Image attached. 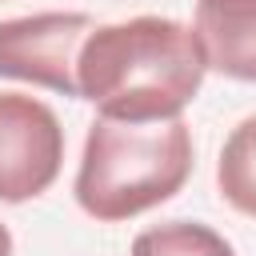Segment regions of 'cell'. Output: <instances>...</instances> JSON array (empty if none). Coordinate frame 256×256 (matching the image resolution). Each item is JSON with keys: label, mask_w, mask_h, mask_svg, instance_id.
Instances as JSON below:
<instances>
[{"label": "cell", "mask_w": 256, "mask_h": 256, "mask_svg": "<svg viewBox=\"0 0 256 256\" xmlns=\"http://www.w3.org/2000/svg\"><path fill=\"white\" fill-rule=\"evenodd\" d=\"M204 72L208 56L192 24L172 16L96 24L80 48V100L108 120H176L196 100Z\"/></svg>", "instance_id": "obj_1"}, {"label": "cell", "mask_w": 256, "mask_h": 256, "mask_svg": "<svg viewBox=\"0 0 256 256\" xmlns=\"http://www.w3.org/2000/svg\"><path fill=\"white\" fill-rule=\"evenodd\" d=\"M192 176V132L176 120L128 124L96 116L84 136L76 168V204L100 220L120 224L172 200Z\"/></svg>", "instance_id": "obj_2"}, {"label": "cell", "mask_w": 256, "mask_h": 256, "mask_svg": "<svg viewBox=\"0 0 256 256\" xmlns=\"http://www.w3.org/2000/svg\"><path fill=\"white\" fill-rule=\"evenodd\" d=\"M96 20L88 12H32L0 20V76L80 96V48Z\"/></svg>", "instance_id": "obj_3"}, {"label": "cell", "mask_w": 256, "mask_h": 256, "mask_svg": "<svg viewBox=\"0 0 256 256\" xmlns=\"http://www.w3.org/2000/svg\"><path fill=\"white\" fill-rule=\"evenodd\" d=\"M64 164L56 112L28 92H0V200L24 204L52 188Z\"/></svg>", "instance_id": "obj_4"}, {"label": "cell", "mask_w": 256, "mask_h": 256, "mask_svg": "<svg viewBox=\"0 0 256 256\" xmlns=\"http://www.w3.org/2000/svg\"><path fill=\"white\" fill-rule=\"evenodd\" d=\"M196 36L208 68L256 84V0H196Z\"/></svg>", "instance_id": "obj_5"}, {"label": "cell", "mask_w": 256, "mask_h": 256, "mask_svg": "<svg viewBox=\"0 0 256 256\" xmlns=\"http://www.w3.org/2000/svg\"><path fill=\"white\" fill-rule=\"evenodd\" d=\"M216 188L236 212L256 216V116L228 132L216 160Z\"/></svg>", "instance_id": "obj_6"}, {"label": "cell", "mask_w": 256, "mask_h": 256, "mask_svg": "<svg viewBox=\"0 0 256 256\" xmlns=\"http://www.w3.org/2000/svg\"><path fill=\"white\" fill-rule=\"evenodd\" d=\"M132 256H236L232 244L196 220H168L152 224L132 240Z\"/></svg>", "instance_id": "obj_7"}, {"label": "cell", "mask_w": 256, "mask_h": 256, "mask_svg": "<svg viewBox=\"0 0 256 256\" xmlns=\"http://www.w3.org/2000/svg\"><path fill=\"white\" fill-rule=\"evenodd\" d=\"M0 256H12V232L0 224Z\"/></svg>", "instance_id": "obj_8"}]
</instances>
